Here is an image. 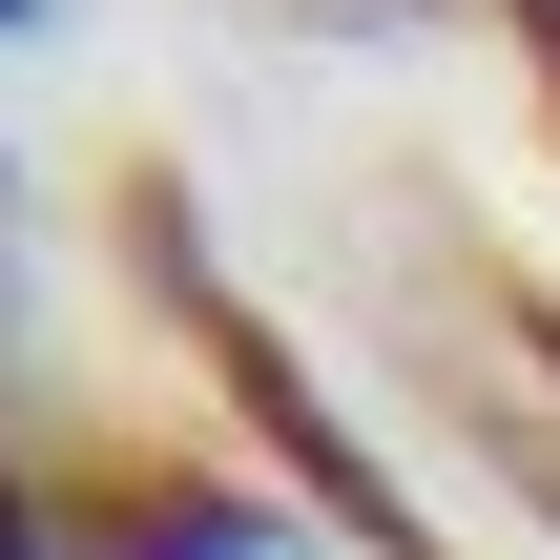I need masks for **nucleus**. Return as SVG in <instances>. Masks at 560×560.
Here are the masks:
<instances>
[{"mask_svg":"<svg viewBox=\"0 0 560 560\" xmlns=\"http://www.w3.org/2000/svg\"><path fill=\"white\" fill-rule=\"evenodd\" d=\"M0 560H62V540H42V499H21V478H0Z\"/></svg>","mask_w":560,"mask_h":560,"instance_id":"obj_2","label":"nucleus"},{"mask_svg":"<svg viewBox=\"0 0 560 560\" xmlns=\"http://www.w3.org/2000/svg\"><path fill=\"white\" fill-rule=\"evenodd\" d=\"M42 540H62V560H270V520H249L229 478L104 457V478H62V499H42Z\"/></svg>","mask_w":560,"mask_h":560,"instance_id":"obj_1","label":"nucleus"},{"mask_svg":"<svg viewBox=\"0 0 560 560\" xmlns=\"http://www.w3.org/2000/svg\"><path fill=\"white\" fill-rule=\"evenodd\" d=\"M520 42H540V104H560V0H520Z\"/></svg>","mask_w":560,"mask_h":560,"instance_id":"obj_3","label":"nucleus"}]
</instances>
